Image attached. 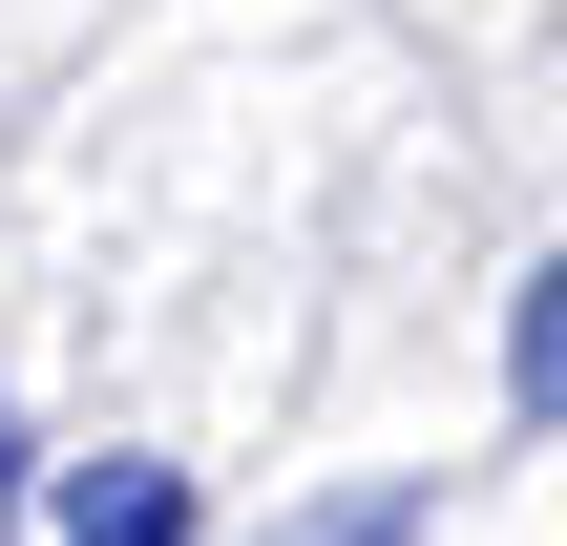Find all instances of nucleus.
Here are the masks:
<instances>
[{"label":"nucleus","mask_w":567,"mask_h":546,"mask_svg":"<svg viewBox=\"0 0 567 546\" xmlns=\"http://www.w3.org/2000/svg\"><path fill=\"white\" fill-rule=\"evenodd\" d=\"M63 546H189V484H168V463H84Z\"/></svg>","instance_id":"nucleus-1"},{"label":"nucleus","mask_w":567,"mask_h":546,"mask_svg":"<svg viewBox=\"0 0 567 546\" xmlns=\"http://www.w3.org/2000/svg\"><path fill=\"white\" fill-rule=\"evenodd\" d=\"M505 400H526V421H567V253L526 274V316H505Z\"/></svg>","instance_id":"nucleus-2"},{"label":"nucleus","mask_w":567,"mask_h":546,"mask_svg":"<svg viewBox=\"0 0 567 546\" xmlns=\"http://www.w3.org/2000/svg\"><path fill=\"white\" fill-rule=\"evenodd\" d=\"M274 546H421V484H316Z\"/></svg>","instance_id":"nucleus-3"},{"label":"nucleus","mask_w":567,"mask_h":546,"mask_svg":"<svg viewBox=\"0 0 567 546\" xmlns=\"http://www.w3.org/2000/svg\"><path fill=\"white\" fill-rule=\"evenodd\" d=\"M0 505H21V421H0Z\"/></svg>","instance_id":"nucleus-4"}]
</instances>
